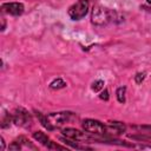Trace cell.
Listing matches in <instances>:
<instances>
[{"instance_id":"7","label":"cell","mask_w":151,"mask_h":151,"mask_svg":"<svg viewBox=\"0 0 151 151\" xmlns=\"http://www.w3.org/2000/svg\"><path fill=\"white\" fill-rule=\"evenodd\" d=\"M1 12L11 15H20L24 12V5L20 2H6L1 5Z\"/></svg>"},{"instance_id":"10","label":"cell","mask_w":151,"mask_h":151,"mask_svg":"<svg viewBox=\"0 0 151 151\" xmlns=\"http://www.w3.org/2000/svg\"><path fill=\"white\" fill-rule=\"evenodd\" d=\"M37 116H38V118H39V120L41 122V124H42L44 127H46L47 130H53L52 125L50 124V122H48V119H47V116L45 117V116H42L40 112H37Z\"/></svg>"},{"instance_id":"2","label":"cell","mask_w":151,"mask_h":151,"mask_svg":"<svg viewBox=\"0 0 151 151\" xmlns=\"http://www.w3.org/2000/svg\"><path fill=\"white\" fill-rule=\"evenodd\" d=\"M88 9V4L86 0H79L77 4L72 5L68 8V15L73 19V20H80L81 18H84L87 13Z\"/></svg>"},{"instance_id":"18","label":"cell","mask_w":151,"mask_h":151,"mask_svg":"<svg viewBox=\"0 0 151 151\" xmlns=\"http://www.w3.org/2000/svg\"><path fill=\"white\" fill-rule=\"evenodd\" d=\"M146 1H147V2H149V4H151V0H146Z\"/></svg>"},{"instance_id":"15","label":"cell","mask_w":151,"mask_h":151,"mask_svg":"<svg viewBox=\"0 0 151 151\" xmlns=\"http://www.w3.org/2000/svg\"><path fill=\"white\" fill-rule=\"evenodd\" d=\"M9 122H11V116H9V114H6V118L2 119V124H1V126H2V127H6V126L8 125Z\"/></svg>"},{"instance_id":"11","label":"cell","mask_w":151,"mask_h":151,"mask_svg":"<svg viewBox=\"0 0 151 151\" xmlns=\"http://www.w3.org/2000/svg\"><path fill=\"white\" fill-rule=\"evenodd\" d=\"M125 91H126V88L124 86L123 87H119L117 90V99H118V101H120V103H124L125 101Z\"/></svg>"},{"instance_id":"1","label":"cell","mask_w":151,"mask_h":151,"mask_svg":"<svg viewBox=\"0 0 151 151\" xmlns=\"http://www.w3.org/2000/svg\"><path fill=\"white\" fill-rule=\"evenodd\" d=\"M91 19H92V22L94 25L101 26V25H105V24H107L110 21L111 15H110V12H109L107 8H104L103 6L97 5L92 9Z\"/></svg>"},{"instance_id":"16","label":"cell","mask_w":151,"mask_h":151,"mask_svg":"<svg viewBox=\"0 0 151 151\" xmlns=\"http://www.w3.org/2000/svg\"><path fill=\"white\" fill-rule=\"evenodd\" d=\"M100 99H104V100H107L109 99V91L107 90H104L100 93Z\"/></svg>"},{"instance_id":"3","label":"cell","mask_w":151,"mask_h":151,"mask_svg":"<svg viewBox=\"0 0 151 151\" xmlns=\"http://www.w3.org/2000/svg\"><path fill=\"white\" fill-rule=\"evenodd\" d=\"M83 129L88 133L93 134H106V125L101 124L99 120L86 119L83 122Z\"/></svg>"},{"instance_id":"13","label":"cell","mask_w":151,"mask_h":151,"mask_svg":"<svg viewBox=\"0 0 151 151\" xmlns=\"http://www.w3.org/2000/svg\"><path fill=\"white\" fill-rule=\"evenodd\" d=\"M103 87H104V81H103V80H97V81H94V83L92 84V90H93L94 92L100 91Z\"/></svg>"},{"instance_id":"6","label":"cell","mask_w":151,"mask_h":151,"mask_svg":"<svg viewBox=\"0 0 151 151\" xmlns=\"http://www.w3.org/2000/svg\"><path fill=\"white\" fill-rule=\"evenodd\" d=\"M12 119H13V122H14L17 125H20V126H27V125H29L31 122H32L29 113H28L27 111L22 110V109H17V110L13 112Z\"/></svg>"},{"instance_id":"14","label":"cell","mask_w":151,"mask_h":151,"mask_svg":"<svg viewBox=\"0 0 151 151\" xmlns=\"http://www.w3.org/2000/svg\"><path fill=\"white\" fill-rule=\"evenodd\" d=\"M64 142H65L66 144H68L70 146H72V147H74V149H79V150H84V149H87L86 146H83V145H79L78 143H73V142H71V140H68V139H64Z\"/></svg>"},{"instance_id":"9","label":"cell","mask_w":151,"mask_h":151,"mask_svg":"<svg viewBox=\"0 0 151 151\" xmlns=\"http://www.w3.org/2000/svg\"><path fill=\"white\" fill-rule=\"evenodd\" d=\"M125 131V125L120 122H110L106 125V134H120Z\"/></svg>"},{"instance_id":"8","label":"cell","mask_w":151,"mask_h":151,"mask_svg":"<svg viewBox=\"0 0 151 151\" xmlns=\"http://www.w3.org/2000/svg\"><path fill=\"white\" fill-rule=\"evenodd\" d=\"M33 137H34L39 143H41L44 146H46L47 149H64L63 146H59V145L54 144L44 132H40V131L34 132V133H33Z\"/></svg>"},{"instance_id":"17","label":"cell","mask_w":151,"mask_h":151,"mask_svg":"<svg viewBox=\"0 0 151 151\" xmlns=\"http://www.w3.org/2000/svg\"><path fill=\"white\" fill-rule=\"evenodd\" d=\"M4 147H5V143H4V139L1 138V150H4Z\"/></svg>"},{"instance_id":"12","label":"cell","mask_w":151,"mask_h":151,"mask_svg":"<svg viewBox=\"0 0 151 151\" xmlns=\"http://www.w3.org/2000/svg\"><path fill=\"white\" fill-rule=\"evenodd\" d=\"M65 85H66V83L64 81V80H61V79H55V80H53L52 83H51V87L52 88H61V87H65Z\"/></svg>"},{"instance_id":"5","label":"cell","mask_w":151,"mask_h":151,"mask_svg":"<svg viewBox=\"0 0 151 151\" xmlns=\"http://www.w3.org/2000/svg\"><path fill=\"white\" fill-rule=\"evenodd\" d=\"M63 134L66 136L67 138H71V139H74V140H87V139H94V140H99L97 139L96 137H91L88 136L86 132H81L79 130H76V129H71V127H67V129H63Z\"/></svg>"},{"instance_id":"4","label":"cell","mask_w":151,"mask_h":151,"mask_svg":"<svg viewBox=\"0 0 151 151\" xmlns=\"http://www.w3.org/2000/svg\"><path fill=\"white\" fill-rule=\"evenodd\" d=\"M72 112H58V113H51L47 116V119L52 127L54 129L55 126H60L61 124L70 122L72 118Z\"/></svg>"}]
</instances>
